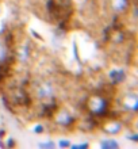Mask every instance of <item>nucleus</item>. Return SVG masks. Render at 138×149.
I'll use <instances>...</instances> for the list:
<instances>
[{"label": "nucleus", "mask_w": 138, "mask_h": 149, "mask_svg": "<svg viewBox=\"0 0 138 149\" xmlns=\"http://www.w3.org/2000/svg\"><path fill=\"white\" fill-rule=\"evenodd\" d=\"M8 57H10V52H8V47L4 45V43H0V67L6 65L8 61Z\"/></svg>", "instance_id": "20e7f679"}, {"label": "nucleus", "mask_w": 138, "mask_h": 149, "mask_svg": "<svg viewBox=\"0 0 138 149\" xmlns=\"http://www.w3.org/2000/svg\"><path fill=\"white\" fill-rule=\"evenodd\" d=\"M37 96L40 99H50L54 96V88L50 83H41L37 87Z\"/></svg>", "instance_id": "f03ea898"}, {"label": "nucleus", "mask_w": 138, "mask_h": 149, "mask_svg": "<svg viewBox=\"0 0 138 149\" xmlns=\"http://www.w3.org/2000/svg\"><path fill=\"white\" fill-rule=\"evenodd\" d=\"M88 109L92 114L95 115H102L107 111L108 109V103L103 96H99V95H94L91 98L88 99Z\"/></svg>", "instance_id": "f257e3e1"}, {"label": "nucleus", "mask_w": 138, "mask_h": 149, "mask_svg": "<svg viewBox=\"0 0 138 149\" xmlns=\"http://www.w3.org/2000/svg\"><path fill=\"white\" fill-rule=\"evenodd\" d=\"M111 7L117 12H125L129 7V0H111Z\"/></svg>", "instance_id": "7ed1b4c3"}]
</instances>
